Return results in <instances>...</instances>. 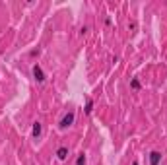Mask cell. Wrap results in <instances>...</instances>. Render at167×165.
<instances>
[{"label": "cell", "mask_w": 167, "mask_h": 165, "mask_svg": "<svg viewBox=\"0 0 167 165\" xmlns=\"http://www.w3.org/2000/svg\"><path fill=\"white\" fill-rule=\"evenodd\" d=\"M57 157L60 159V161H64V159L68 157V148H64V146L58 148V150H57Z\"/></svg>", "instance_id": "cell-5"}, {"label": "cell", "mask_w": 167, "mask_h": 165, "mask_svg": "<svg viewBox=\"0 0 167 165\" xmlns=\"http://www.w3.org/2000/svg\"><path fill=\"white\" fill-rule=\"evenodd\" d=\"M159 161H161V153L159 152L150 153V165H159Z\"/></svg>", "instance_id": "cell-3"}, {"label": "cell", "mask_w": 167, "mask_h": 165, "mask_svg": "<svg viewBox=\"0 0 167 165\" xmlns=\"http://www.w3.org/2000/svg\"><path fill=\"white\" fill-rule=\"evenodd\" d=\"M33 78H35L39 84L45 82V74H43V70H41V66H39V64H33Z\"/></svg>", "instance_id": "cell-1"}, {"label": "cell", "mask_w": 167, "mask_h": 165, "mask_svg": "<svg viewBox=\"0 0 167 165\" xmlns=\"http://www.w3.org/2000/svg\"><path fill=\"white\" fill-rule=\"evenodd\" d=\"M132 165H138V161H134V163H132Z\"/></svg>", "instance_id": "cell-9"}, {"label": "cell", "mask_w": 167, "mask_h": 165, "mask_svg": "<svg viewBox=\"0 0 167 165\" xmlns=\"http://www.w3.org/2000/svg\"><path fill=\"white\" fill-rule=\"evenodd\" d=\"M74 117H76L74 113H66L64 117H62V121H60V128H68L72 122H74Z\"/></svg>", "instance_id": "cell-2"}, {"label": "cell", "mask_w": 167, "mask_h": 165, "mask_svg": "<svg viewBox=\"0 0 167 165\" xmlns=\"http://www.w3.org/2000/svg\"><path fill=\"white\" fill-rule=\"evenodd\" d=\"M91 109H93V99H88V103H86V113L90 115Z\"/></svg>", "instance_id": "cell-7"}, {"label": "cell", "mask_w": 167, "mask_h": 165, "mask_svg": "<svg viewBox=\"0 0 167 165\" xmlns=\"http://www.w3.org/2000/svg\"><path fill=\"white\" fill-rule=\"evenodd\" d=\"M130 86H132V89H140V82H138V80H132V82H130Z\"/></svg>", "instance_id": "cell-8"}, {"label": "cell", "mask_w": 167, "mask_h": 165, "mask_svg": "<svg viewBox=\"0 0 167 165\" xmlns=\"http://www.w3.org/2000/svg\"><path fill=\"white\" fill-rule=\"evenodd\" d=\"M41 130H43V124L41 122H33V130H31V134H33V138H39L41 136Z\"/></svg>", "instance_id": "cell-4"}, {"label": "cell", "mask_w": 167, "mask_h": 165, "mask_svg": "<svg viewBox=\"0 0 167 165\" xmlns=\"http://www.w3.org/2000/svg\"><path fill=\"white\" fill-rule=\"evenodd\" d=\"M76 165H86V153H80V155H78Z\"/></svg>", "instance_id": "cell-6"}]
</instances>
